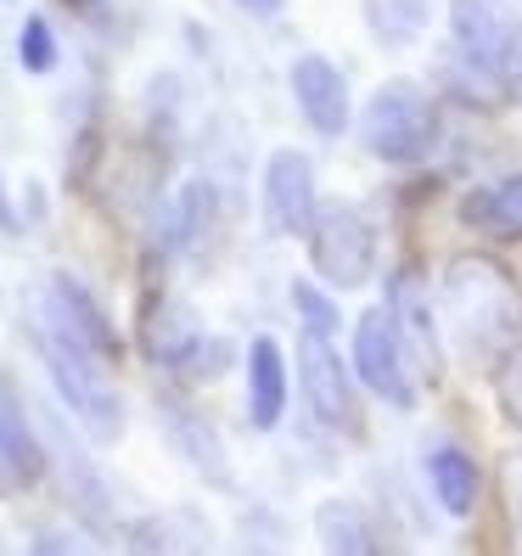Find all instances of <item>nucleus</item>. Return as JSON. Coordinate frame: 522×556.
<instances>
[{
    "label": "nucleus",
    "mask_w": 522,
    "mask_h": 556,
    "mask_svg": "<svg viewBox=\"0 0 522 556\" xmlns=\"http://www.w3.org/2000/svg\"><path fill=\"white\" fill-rule=\"evenodd\" d=\"M444 315L472 359H495L522 332V292L495 253H461L444 270Z\"/></svg>",
    "instance_id": "obj_1"
},
{
    "label": "nucleus",
    "mask_w": 522,
    "mask_h": 556,
    "mask_svg": "<svg viewBox=\"0 0 522 556\" xmlns=\"http://www.w3.org/2000/svg\"><path fill=\"white\" fill-rule=\"evenodd\" d=\"M28 343H35L51 394L68 405V416L79 421L90 439L113 444V439L124 433V394H118V382H113V366L90 359V354L74 349V343H62L56 332H46L40 320H35V332H28Z\"/></svg>",
    "instance_id": "obj_2"
},
{
    "label": "nucleus",
    "mask_w": 522,
    "mask_h": 556,
    "mask_svg": "<svg viewBox=\"0 0 522 556\" xmlns=\"http://www.w3.org/2000/svg\"><path fill=\"white\" fill-rule=\"evenodd\" d=\"M360 141L382 163H421L438 147V102L410 79H387L360 113Z\"/></svg>",
    "instance_id": "obj_3"
},
{
    "label": "nucleus",
    "mask_w": 522,
    "mask_h": 556,
    "mask_svg": "<svg viewBox=\"0 0 522 556\" xmlns=\"http://www.w3.org/2000/svg\"><path fill=\"white\" fill-rule=\"evenodd\" d=\"M40 326H46V332H56L62 343L85 349L90 359H102V366H118V359H124V338H118L107 304L96 299L90 281H79L74 270H51V276H46Z\"/></svg>",
    "instance_id": "obj_4"
},
{
    "label": "nucleus",
    "mask_w": 522,
    "mask_h": 556,
    "mask_svg": "<svg viewBox=\"0 0 522 556\" xmlns=\"http://www.w3.org/2000/svg\"><path fill=\"white\" fill-rule=\"evenodd\" d=\"M304 237H309V265H315V276L326 287L354 292V287L371 281V270H377V231L366 225L360 208L326 203V208H315Z\"/></svg>",
    "instance_id": "obj_5"
},
{
    "label": "nucleus",
    "mask_w": 522,
    "mask_h": 556,
    "mask_svg": "<svg viewBox=\"0 0 522 556\" xmlns=\"http://www.w3.org/2000/svg\"><path fill=\"white\" fill-rule=\"evenodd\" d=\"M354 377L394 410L416 405V377H410V359H405L399 326H394V315H387V304H371V309H360V320H354Z\"/></svg>",
    "instance_id": "obj_6"
},
{
    "label": "nucleus",
    "mask_w": 522,
    "mask_h": 556,
    "mask_svg": "<svg viewBox=\"0 0 522 556\" xmlns=\"http://www.w3.org/2000/svg\"><path fill=\"white\" fill-rule=\"evenodd\" d=\"M298 388H304V400H309L320 428H332V433L360 428V410H354V382L343 371V354L332 349V332H315V326H304V332H298Z\"/></svg>",
    "instance_id": "obj_7"
},
{
    "label": "nucleus",
    "mask_w": 522,
    "mask_h": 556,
    "mask_svg": "<svg viewBox=\"0 0 522 556\" xmlns=\"http://www.w3.org/2000/svg\"><path fill=\"white\" fill-rule=\"evenodd\" d=\"M40 439H46V467L62 472V495H68L74 517H85L90 529H107V522H113V495H107L102 472H96V462L85 455V444L74 439V428L62 416H46Z\"/></svg>",
    "instance_id": "obj_8"
},
{
    "label": "nucleus",
    "mask_w": 522,
    "mask_h": 556,
    "mask_svg": "<svg viewBox=\"0 0 522 556\" xmlns=\"http://www.w3.org/2000/svg\"><path fill=\"white\" fill-rule=\"evenodd\" d=\"M258 198H265V225L276 237H304L315 208H320V198H315V163L304 152H292V147L270 152L265 180H258Z\"/></svg>",
    "instance_id": "obj_9"
},
{
    "label": "nucleus",
    "mask_w": 522,
    "mask_h": 556,
    "mask_svg": "<svg viewBox=\"0 0 522 556\" xmlns=\"http://www.w3.org/2000/svg\"><path fill=\"white\" fill-rule=\"evenodd\" d=\"M46 439L35 428V416H28L23 394L7 382L0 371V495H23V489L46 483Z\"/></svg>",
    "instance_id": "obj_10"
},
{
    "label": "nucleus",
    "mask_w": 522,
    "mask_h": 556,
    "mask_svg": "<svg viewBox=\"0 0 522 556\" xmlns=\"http://www.w3.org/2000/svg\"><path fill=\"white\" fill-rule=\"evenodd\" d=\"M287 85H292V102H298V113L315 136H343L348 129L354 108H348V79H343L338 62H326L320 51H304L292 62Z\"/></svg>",
    "instance_id": "obj_11"
},
{
    "label": "nucleus",
    "mask_w": 522,
    "mask_h": 556,
    "mask_svg": "<svg viewBox=\"0 0 522 556\" xmlns=\"http://www.w3.org/2000/svg\"><path fill=\"white\" fill-rule=\"evenodd\" d=\"M208 332L198 326V315H191L180 299H169V292H152V299L141 304V354L152 359L157 371H186V359L198 354Z\"/></svg>",
    "instance_id": "obj_12"
},
{
    "label": "nucleus",
    "mask_w": 522,
    "mask_h": 556,
    "mask_svg": "<svg viewBox=\"0 0 522 556\" xmlns=\"http://www.w3.org/2000/svg\"><path fill=\"white\" fill-rule=\"evenodd\" d=\"M242 371H247V421H253V433H276L281 416H287V400H292V371H287L281 343L258 332L242 354Z\"/></svg>",
    "instance_id": "obj_13"
},
{
    "label": "nucleus",
    "mask_w": 522,
    "mask_h": 556,
    "mask_svg": "<svg viewBox=\"0 0 522 556\" xmlns=\"http://www.w3.org/2000/svg\"><path fill=\"white\" fill-rule=\"evenodd\" d=\"M157 421H163V439L180 450V462H191V472H203L208 483H231V462H225V444L208 421L191 410L180 394H163L157 400Z\"/></svg>",
    "instance_id": "obj_14"
},
{
    "label": "nucleus",
    "mask_w": 522,
    "mask_h": 556,
    "mask_svg": "<svg viewBox=\"0 0 522 556\" xmlns=\"http://www.w3.org/2000/svg\"><path fill=\"white\" fill-rule=\"evenodd\" d=\"M387 287H394L387 292V315H394V326H399L410 377H433L438 382V338H433V320H428V299H421V276L399 270Z\"/></svg>",
    "instance_id": "obj_15"
},
{
    "label": "nucleus",
    "mask_w": 522,
    "mask_h": 556,
    "mask_svg": "<svg viewBox=\"0 0 522 556\" xmlns=\"http://www.w3.org/2000/svg\"><path fill=\"white\" fill-rule=\"evenodd\" d=\"M428 478H433V495L449 517H472V506L483 495V467L461 444H438L433 462H428Z\"/></svg>",
    "instance_id": "obj_16"
},
{
    "label": "nucleus",
    "mask_w": 522,
    "mask_h": 556,
    "mask_svg": "<svg viewBox=\"0 0 522 556\" xmlns=\"http://www.w3.org/2000/svg\"><path fill=\"white\" fill-rule=\"evenodd\" d=\"M511 7L506 0H449V35H455V51L461 56H488L500 46V35L511 28Z\"/></svg>",
    "instance_id": "obj_17"
},
{
    "label": "nucleus",
    "mask_w": 522,
    "mask_h": 556,
    "mask_svg": "<svg viewBox=\"0 0 522 556\" xmlns=\"http://www.w3.org/2000/svg\"><path fill=\"white\" fill-rule=\"evenodd\" d=\"M315 529L326 551H382V534L366 529V511L360 506H343V501H326L315 511Z\"/></svg>",
    "instance_id": "obj_18"
},
{
    "label": "nucleus",
    "mask_w": 522,
    "mask_h": 556,
    "mask_svg": "<svg viewBox=\"0 0 522 556\" xmlns=\"http://www.w3.org/2000/svg\"><path fill=\"white\" fill-rule=\"evenodd\" d=\"M17 62H23V74H56L62 46H56V23L46 12L23 17V28H17Z\"/></svg>",
    "instance_id": "obj_19"
},
{
    "label": "nucleus",
    "mask_w": 522,
    "mask_h": 556,
    "mask_svg": "<svg viewBox=\"0 0 522 556\" xmlns=\"http://www.w3.org/2000/svg\"><path fill=\"white\" fill-rule=\"evenodd\" d=\"M483 68L506 85V96H522V17H511V28L500 35V46L483 56Z\"/></svg>",
    "instance_id": "obj_20"
},
{
    "label": "nucleus",
    "mask_w": 522,
    "mask_h": 556,
    "mask_svg": "<svg viewBox=\"0 0 522 556\" xmlns=\"http://www.w3.org/2000/svg\"><path fill=\"white\" fill-rule=\"evenodd\" d=\"M292 309H298L304 326H315V332H332V326H338V304L326 299L315 281H292Z\"/></svg>",
    "instance_id": "obj_21"
},
{
    "label": "nucleus",
    "mask_w": 522,
    "mask_h": 556,
    "mask_svg": "<svg viewBox=\"0 0 522 556\" xmlns=\"http://www.w3.org/2000/svg\"><path fill=\"white\" fill-rule=\"evenodd\" d=\"M495 237H517L522 242V175L495 186Z\"/></svg>",
    "instance_id": "obj_22"
},
{
    "label": "nucleus",
    "mask_w": 522,
    "mask_h": 556,
    "mask_svg": "<svg viewBox=\"0 0 522 556\" xmlns=\"http://www.w3.org/2000/svg\"><path fill=\"white\" fill-rule=\"evenodd\" d=\"M500 410H506V421L522 433V349L511 343V354H506V366H500Z\"/></svg>",
    "instance_id": "obj_23"
},
{
    "label": "nucleus",
    "mask_w": 522,
    "mask_h": 556,
    "mask_svg": "<svg viewBox=\"0 0 522 556\" xmlns=\"http://www.w3.org/2000/svg\"><path fill=\"white\" fill-rule=\"evenodd\" d=\"M461 219L472 225V231H488V237H495V191H467V198H461Z\"/></svg>",
    "instance_id": "obj_24"
},
{
    "label": "nucleus",
    "mask_w": 522,
    "mask_h": 556,
    "mask_svg": "<svg viewBox=\"0 0 522 556\" xmlns=\"http://www.w3.org/2000/svg\"><path fill=\"white\" fill-rule=\"evenodd\" d=\"M506 506L511 522H522V455H506Z\"/></svg>",
    "instance_id": "obj_25"
},
{
    "label": "nucleus",
    "mask_w": 522,
    "mask_h": 556,
    "mask_svg": "<svg viewBox=\"0 0 522 556\" xmlns=\"http://www.w3.org/2000/svg\"><path fill=\"white\" fill-rule=\"evenodd\" d=\"M23 231V214L12 203V191H7V175H0V237H17Z\"/></svg>",
    "instance_id": "obj_26"
},
{
    "label": "nucleus",
    "mask_w": 522,
    "mask_h": 556,
    "mask_svg": "<svg viewBox=\"0 0 522 556\" xmlns=\"http://www.w3.org/2000/svg\"><path fill=\"white\" fill-rule=\"evenodd\" d=\"M242 12H253V17H281V7L287 0H237Z\"/></svg>",
    "instance_id": "obj_27"
},
{
    "label": "nucleus",
    "mask_w": 522,
    "mask_h": 556,
    "mask_svg": "<svg viewBox=\"0 0 522 556\" xmlns=\"http://www.w3.org/2000/svg\"><path fill=\"white\" fill-rule=\"evenodd\" d=\"M35 551H74V534H35Z\"/></svg>",
    "instance_id": "obj_28"
},
{
    "label": "nucleus",
    "mask_w": 522,
    "mask_h": 556,
    "mask_svg": "<svg viewBox=\"0 0 522 556\" xmlns=\"http://www.w3.org/2000/svg\"><path fill=\"white\" fill-rule=\"evenodd\" d=\"M74 7H96V0H74Z\"/></svg>",
    "instance_id": "obj_29"
}]
</instances>
